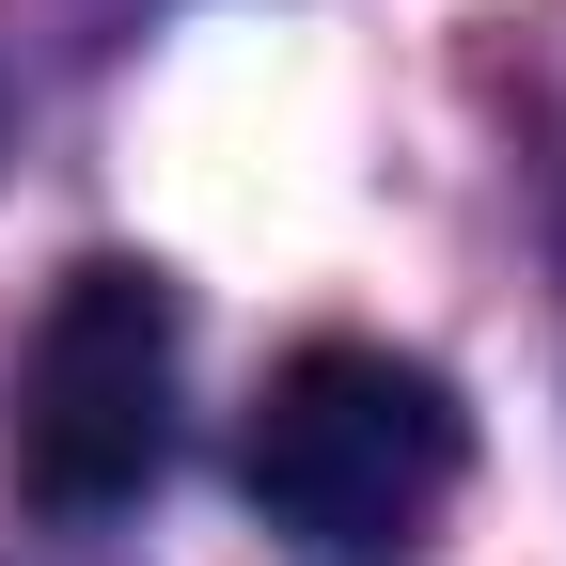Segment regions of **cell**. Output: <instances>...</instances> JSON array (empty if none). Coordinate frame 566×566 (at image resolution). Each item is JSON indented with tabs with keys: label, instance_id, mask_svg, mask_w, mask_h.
Returning a JSON list of instances; mask_svg holds the SVG:
<instances>
[{
	"label": "cell",
	"instance_id": "cell-2",
	"mask_svg": "<svg viewBox=\"0 0 566 566\" xmlns=\"http://www.w3.org/2000/svg\"><path fill=\"white\" fill-rule=\"evenodd\" d=\"M174 457V283L158 268H63L17 378V504L32 520H126Z\"/></svg>",
	"mask_w": 566,
	"mask_h": 566
},
{
	"label": "cell",
	"instance_id": "cell-1",
	"mask_svg": "<svg viewBox=\"0 0 566 566\" xmlns=\"http://www.w3.org/2000/svg\"><path fill=\"white\" fill-rule=\"evenodd\" d=\"M457 472H472V424L394 346H300L268 378V409H252V504L300 551H331V566L424 551V520L457 504Z\"/></svg>",
	"mask_w": 566,
	"mask_h": 566
}]
</instances>
